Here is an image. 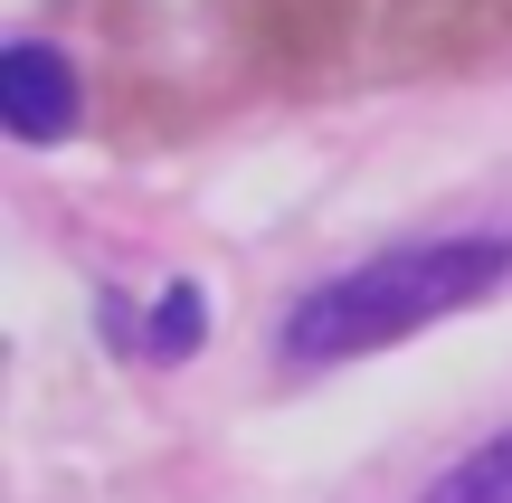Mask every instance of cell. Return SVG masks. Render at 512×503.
Returning <instances> with one entry per match:
<instances>
[{"label": "cell", "instance_id": "obj_2", "mask_svg": "<svg viewBox=\"0 0 512 503\" xmlns=\"http://www.w3.org/2000/svg\"><path fill=\"white\" fill-rule=\"evenodd\" d=\"M228 38L275 76H332L351 48H361V0H219Z\"/></svg>", "mask_w": 512, "mask_h": 503}, {"label": "cell", "instance_id": "obj_3", "mask_svg": "<svg viewBox=\"0 0 512 503\" xmlns=\"http://www.w3.org/2000/svg\"><path fill=\"white\" fill-rule=\"evenodd\" d=\"M380 10V38L418 67L437 57H484L512 38V0H370Z\"/></svg>", "mask_w": 512, "mask_h": 503}, {"label": "cell", "instance_id": "obj_5", "mask_svg": "<svg viewBox=\"0 0 512 503\" xmlns=\"http://www.w3.org/2000/svg\"><path fill=\"white\" fill-rule=\"evenodd\" d=\"M418 503H512V428H494L484 447H465Z\"/></svg>", "mask_w": 512, "mask_h": 503}, {"label": "cell", "instance_id": "obj_6", "mask_svg": "<svg viewBox=\"0 0 512 503\" xmlns=\"http://www.w3.org/2000/svg\"><path fill=\"white\" fill-rule=\"evenodd\" d=\"M200 333H209L200 285H162V304H152V323H143V352L152 361H190V352H200Z\"/></svg>", "mask_w": 512, "mask_h": 503}, {"label": "cell", "instance_id": "obj_1", "mask_svg": "<svg viewBox=\"0 0 512 503\" xmlns=\"http://www.w3.org/2000/svg\"><path fill=\"white\" fill-rule=\"evenodd\" d=\"M512 276V228H456V238H408L380 257L342 266V276L304 285L275 323V361L285 371H332V361L389 352V342L427 333V323L484 304Z\"/></svg>", "mask_w": 512, "mask_h": 503}, {"label": "cell", "instance_id": "obj_4", "mask_svg": "<svg viewBox=\"0 0 512 503\" xmlns=\"http://www.w3.org/2000/svg\"><path fill=\"white\" fill-rule=\"evenodd\" d=\"M76 57L48 48V38H10L0 48V124L19 133V143H57V133H76Z\"/></svg>", "mask_w": 512, "mask_h": 503}]
</instances>
